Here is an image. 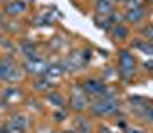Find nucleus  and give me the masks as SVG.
<instances>
[{
	"mask_svg": "<svg viewBox=\"0 0 153 133\" xmlns=\"http://www.w3.org/2000/svg\"><path fill=\"white\" fill-rule=\"evenodd\" d=\"M22 71L17 68V64L12 57H3L0 58V80L2 81L16 83L22 78Z\"/></svg>",
	"mask_w": 153,
	"mask_h": 133,
	"instance_id": "obj_2",
	"label": "nucleus"
},
{
	"mask_svg": "<svg viewBox=\"0 0 153 133\" xmlns=\"http://www.w3.org/2000/svg\"><path fill=\"white\" fill-rule=\"evenodd\" d=\"M66 116H68V113H66L65 109H58V112L55 113V121H61V119H65Z\"/></svg>",
	"mask_w": 153,
	"mask_h": 133,
	"instance_id": "obj_20",
	"label": "nucleus"
},
{
	"mask_svg": "<svg viewBox=\"0 0 153 133\" xmlns=\"http://www.w3.org/2000/svg\"><path fill=\"white\" fill-rule=\"evenodd\" d=\"M52 86H54V84L51 83L49 77H46V75H43V77H40V78H37V81L34 83V89L38 90V92H46V90H49Z\"/></svg>",
	"mask_w": 153,
	"mask_h": 133,
	"instance_id": "obj_12",
	"label": "nucleus"
},
{
	"mask_svg": "<svg viewBox=\"0 0 153 133\" xmlns=\"http://www.w3.org/2000/svg\"><path fill=\"white\" fill-rule=\"evenodd\" d=\"M112 35H113L115 40H120V42H121V40H126V38H127V35H129V31H127L126 26L117 25V26L112 29Z\"/></svg>",
	"mask_w": 153,
	"mask_h": 133,
	"instance_id": "obj_13",
	"label": "nucleus"
},
{
	"mask_svg": "<svg viewBox=\"0 0 153 133\" xmlns=\"http://www.w3.org/2000/svg\"><path fill=\"white\" fill-rule=\"evenodd\" d=\"M81 89H83V92L86 95L101 97L106 92V84L103 81H100V80H97V78H89L83 83Z\"/></svg>",
	"mask_w": 153,
	"mask_h": 133,
	"instance_id": "obj_7",
	"label": "nucleus"
},
{
	"mask_svg": "<svg viewBox=\"0 0 153 133\" xmlns=\"http://www.w3.org/2000/svg\"><path fill=\"white\" fill-rule=\"evenodd\" d=\"M144 8L143 6H139V8H132L130 11H127V14H126V20L129 22V23H138L139 20H141L144 17Z\"/></svg>",
	"mask_w": 153,
	"mask_h": 133,
	"instance_id": "obj_11",
	"label": "nucleus"
},
{
	"mask_svg": "<svg viewBox=\"0 0 153 133\" xmlns=\"http://www.w3.org/2000/svg\"><path fill=\"white\" fill-rule=\"evenodd\" d=\"M48 100H49L51 104L57 106V107H60V109H63V106H65V100H63V97H61L60 94H55V92L49 94V95H48Z\"/></svg>",
	"mask_w": 153,
	"mask_h": 133,
	"instance_id": "obj_17",
	"label": "nucleus"
},
{
	"mask_svg": "<svg viewBox=\"0 0 153 133\" xmlns=\"http://www.w3.org/2000/svg\"><path fill=\"white\" fill-rule=\"evenodd\" d=\"M71 106L72 109L76 110V112H83L86 110L87 107V98H86V94L83 92L81 87H75V92L71 98Z\"/></svg>",
	"mask_w": 153,
	"mask_h": 133,
	"instance_id": "obj_8",
	"label": "nucleus"
},
{
	"mask_svg": "<svg viewBox=\"0 0 153 133\" xmlns=\"http://www.w3.org/2000/svg\"><path fill=\"white\" fill-rule=\"evenodd\" d=\"M133 46H136L141 52L144 54H149V55H153V43L150 42H143V40H135L133 42Z\"/></svg>",
	"mask_w": 153,
	"mask_h": 133,
	"instance_id": "obj_14",
	"label": "nucleus"
},
{
	"mask_svg": "<svg viewBox=\"0 0 153 133\" xmlns=\"http://www.w3.org/2000/svg\"><path fill=\"white\" fill-rule=\"evenodd\" d=\"M2 2H6V0H2Z\"/></svg>",
	"mask_w": 153,
	"mask_h": 133,
	"instance_id": "obj_29",
	"label": "nucleus"
},
{
	"mask_svg": "<svg viewBox=\"0 0 153 133\" xmlns=\"http://www.w3.org/2000/svg\"><path fill=\"white\" fill-rule=\"evenodd\" d=\"M120 103L115 97H104L101 95V100L92 104V113L95 116H110L118 113Z\"/></svg>",
	"mask_w": 153,
	"mask_h": 133,
	"instance_id": "obj_1",
	"label": "nucleus"
},
{
	"mask_svg": "<svg viewBox=\"0 0 153 133\" xmlns=\"http://www.w3.org/2000/svg\"><path fill=\"white\" fill-rule=\"evenodd\" d=\"M76 126H78V129H80V133H91L92 132L91 123H89L86 118H78L76 119Z\"/></svg>",
	"mask_w": 153,
	"mask_h": 133,
	"instance_id": "obj_18",
	"label": "nucleus"
},
{
	"mask_svg": "<svg viewBox=\"0 0 153 133\" xmlns=\"http://www.w3.org/2000/svg\"><path fill=\"white\" fill-rule=\"evenodd\" d=\"M113 2H127V0H113Z\"/></svg>",
	"mask_w": 153,
	"mask_h": 133,
	"instance_id": "obj_27",
	"label": "nucleus"
},
{
	"mask_svg": "<svg viewBox=\"0 0 153 133\" xmlns=\"http://www.w3.org/2000/svg\"><path fill=\"white\" fill-rule=\"evenodd\" d=\"M28 126H29L28 118L25 115H22V113H17L6 123L5 132L6 133H23L25 130L28 129Z\"/></svg>",
	"mask_w": 153,
	"mask_h": 133,
	"instance_id": "obj_6",
	"label": "nucleus"
},
{
	"mask_svg": "<svg viewBox=\"0 0 153 133\" xmlns=\"http://www.w3.org/2000/svg\"><path fill=\"white\" fill-rule=\"evenodd\" d=\"M89 58H91V51H74L72 54L63 61V68L68 72H75L83 69L84 66L89 63Z\"/></svg>",
	"mask_w": 153,
	"mask_h": 133,
	"instance_id": "obj_3",
	"label": "nucleus"
},
{
	"mask_svg": "<svg viewBox=\"0 0 153 133\" xmlns=\"http://www.w3.org/2000/svg\"><path fill=\"white\" fill-rule=\"evenodd\" d=\"M6 14H11V16H17V14H22V12L26 11V3L22 2V0H14L12 3H8L6 8Z\"/></svg>",
	"mask_w": 153,
	"mask_h": 133,
	"instance_id": "obj_9",
	"label": "nucleus"
},
{
	"mask_svg": "<svg viewBox=\"0 0 153 133\" xmlns=\"http://www.w3.org/2000/svg\"><path fill=\"white\" fill-rule=\"evenodd\" d=\"M143 35L149 40L150 43H153V25L150 26H146V28L143 29Z\"/></svg>",
	"mask_w": 153,
	"mask_h": 133,
	"instance_id": "obj_19",
	"label": "nucleus"
},
{
	"mask_svg": "<svg viewBox=\"0 0 153 133\" xmlns=\"http://www.w3.org/2000/svg\"><path fill=\"white\" fill-rule=\"evenodd\" d=\"M97 12L101 16H109L113 12V0H98L97 6H95Z\"/></svg>",
	"mask_w": 153,
	"mask_h": 133,
	"instance_id": "obj_10",
	"label": "nucleus"
},
{
	"mask_svg": "<svg viewBox=\"0 0 153 133\" xmlns=\"http://www.w3.org/2000/svg\"><path fill=\"white\" fill-rule=\"evenodd\" d=\"M63 72H65V68H63L61 63H58V64H49L45 75L46 77H60V75H63Z\"/></svg>",
	"mask_w": 153,
	"mask_h": 133,
	"instance_id": "obj_15",
	"label": "nucleus"
},
{
	"mask_svg": "<svg viewBox=\"0 0 153 133\" xmlns=\"http://www.w3.org/2000/svg\"><path fill=\"white\" fill-rule=\"evenodd\" d=\"M126 133H144V132L139 129H126Z\"/></svg>",
	"mask_w": 153,
	"mask_h": 133,
	"instance_id": "obj_23",
	"label": "nucleus"
},
{
	"mask_svg": "<svg viewBox=\"0 0 153 133\" xmlns=\"http://www.w3.org/2000/svg\"><path fill=\"white\" fill-rule=\"evenodd\" d=\"M22 52H23L25 58H31V57H35V55H37L35 46H34L31 42H23V43H22Z\"/></svg>",
	"mask_w": 153,
	"mask_h": 133,
	"instance_id": "obj_16",
	"label": "nucleus"
},
{
	"mask_svg": "<svg viewBox=\"0 0 153 133\" xmlns=\"http://www.w3.org/2000/svg\"><path fill=\"white\" fill-rule=\"evenodd\" d=\"M135 57L127 49L120 52V75L124 81H130L135 75Z\"/></svg>",
	"mask_w": 153,
	"mask_h": 133,
	"instance_id": "obj_4",
	"label": "nucleus"
},
{
	"mask_svg": "<svg viewBox=\"0 0 153 133\" xmlns=\"http://www.w3.org/2000/svg\"><path fill=\"white\" fill-rule=\"evenodd\" d=\"M127 3H129V6H132V8H139L141 6V0H127Z\"/></svg>",
	"mask_w": 153,
	"mask_h": 133,
	"instance_id": "obj_21",
	"label": "nucleus"
},
{
	"mask_svg": "<svg viewBox=\"0 0 153 133\" xmlns=\"http://www.w3.org/2000/svg\"><path fill=\"white\" fill-rule=\"evenodd\" d=\"M63 133H78V132H74V130H66V132H63Z\"/></svg>",
	"mask_w": 153,
	"mask_h": 133,
	"instance_id": "obj_26",
	"label": "nucleus"
},
{
	"mask_svg": "<svg viewBox=\"0 0 153 133\" xmlns=\"http://www.w3.org/2000/svg\"><path fill=\"white\" fill-rule=\"evenodd\" d=\"M144 66H146L150 72H153V60H147V61L144 63Z\"/></svg>",
	"mask_w": 153,
	"mask_h": 133,
	"instance_id": "obj_22",
	"label": "nucleus"
},
{
	"mask_svg": "<svg viewBox=\"0 0 153 133\" xmlns=\"http://www.w3.org/2000/svg\"><path fill=\"white\" fill-rule=\"evenodd\" d=\"M146 115H147V116L152 119V121H153V109H149V110L146 109Z\"/></svg>",
	"mask_w": 153,
	"mask_h": 133,
	"instance_id": "obj_24",
	"label": "nucleus"
},
{
	"mask_svg": "<svg viewBox=\"0 0 153 133\" xmlns=\"http://www.w3.org/2000/svg\"><path fill=\"white\" fill-rule=\"evenodd\" d=\"M48 66H49L48 61H45L43 58H38L37 55L31 57V58H25V69L29 74H34V75H38V77H43L46 74Z\"/></svg>",
	"mask_w": 153,
	"mask_h": 133,
	"instance_id": "obj_5",
	"label": "nucleus"
},
{
	"mask_svg": "<svg viewBox=\"0 0 153 133\" xmlns=\"http://www.w3.org/2000/svg\"><path fill=\"white\" fill-rule=\"evenodd\" d=\"M147 2H150V3H153V0H147Z\"/></svg>",
	"mask_w": 153,
	"mask_h": 133,
	"instance_id": "obj_28",
	"label": "nucleus"
},
{
	"mask_svg": "<svg viewBox=\"0 0 153 133\" xmlns=\"http://www.w3.org/2000/svg\"><path fill=\"white\" fill-rule=\"evenodd\" d=\"M100 130H101V132H104V133H112V132H110L107 127H104V126H103V127H100Z\"/></svg>",
	"mask_w": 153,
	"mask_h": 133,
	"instance_id": "obj_25",
	"label": "nucleus"
}]
</instances>
